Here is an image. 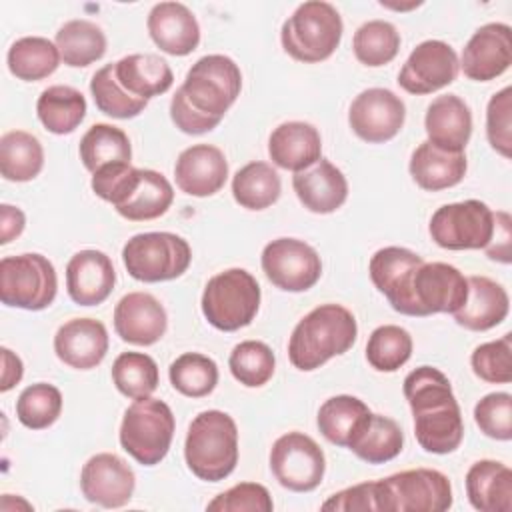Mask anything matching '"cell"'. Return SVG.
<instances>
[{"mask_svg": "<svg viewBox=\"0 0 512 512\" xmlns=\"http://www.w3.org/2000/svg\"><path fill=\"white\" fill-rule=\"evenodd\" d=\"M36 114L48 132L64 136L74 132L84 120L86 98L80 90L72 86H48L38 96Z\"/></svg>", "mask_w": 512, "mask_h": 512, "instance_id": "obj_34", "label": "cell"}, {"mask_svg": "<svg viewBox=\"0 0 512 512\" xmlns=\"http://www.w3.org/2000/svg\"><path fill=\"white\" fill-rule=\"evenodd\" d=\"M466 168L468 162L464 152H450L434 146L428 140L416 146L408 164L412 180L428 192H438L460 184Z\"/></svg>", "mask_w": 512, "mask_h": 512, "instance_id": "obj_30", "label": "cell"}, {"mask_svg": "<svg viewBox=\"0 0 512 512\" xmlns=\"http://www.w3.org/2000/svg\"><path fill=\"white\" fill-rule=\"evenodd\" d=\"M404 446V434L396 420L370 412L356 432L352 434L346 448H350L360 460L368 464H384L394 460Z\"/></svg>", "mask_w": 512, "mask_h": 512, "instance_id": "obj_33", "label": "cell"}, {"mask_svg": "<svg viewBox=\"0 0 512 512\" xmlns=\"http://www.w3.org/2000/svg\"><path fill=\"white\" fill-rule=\"evenodd\" d=\"M428 232L444 250H480L492 240L494 212L480 200L444 204L432 214Z\"/></svg>", "mask_w": 512, "mask_h": 512, "instance_id": "obj_11", "label": "cell"}, {"mask_svg": "<svg viewBox=\"0 0 512 512\" xmlns=\"http://www.w3.org/2000/svg\"><path fill=\"white\" fill-rule=\"evenodd\" d=\"M466 496L480 512L512 510V470L498 460H478L466 472Z\"/></svg>", "mask_w": 512, "mask_h": 512, "instance_id": "obj_31", "label": "cell"}, {"mask_svg": "<svg viewBox=\"0 0 512 512\" xmlns=\"http://www.w3.org/2000/svg\"><path fill=\"white\" fill-rule=\"evenodd\" d=\"M474 422L488 438L508 442L512 438V396L508 392H490L474 406Z\"/></svg>", "mask_w": 512, "mask_h": 512, "instance_id": "obj_49", "label": "cell"}, {"mask_svg": "<svg viewBox=\"0 0 512 512\" xmlns=\"http://www.w3.org/2000/svg\"><path fill=\"white\" fill-rule=\"evenodd\" d=\"M460 72L454 48L442 40L420 42L398 72V84L408 94L424 96L452 84Z\"/></svg>", "mask_w": 512, "mask_h": 512, "instance_id": "obj_16", "label": "cell"}, {"mask_svg": "<svg viewBox=\"0 0 512 512\" xmlns=\"http://www.w3.org/2000/svg\"><path fill=\"white\" fill-rule=\"evenodd\" d=\"M116 270L102 250H80L66 264V290L78 306H98L114 290Z\"/></svg>", "mask_w": 512, "mask_h": 512, "instance_id": "obj_20", "label": "cell"}, {"mask_svg": "<svg viewBox=\"0 0 512 512\" xmlns=\"http://www.w3.org/2000/svg\"><path fill=\"white\" fill-rule=\"evenodd\" d=\"M370 414V408L356 396L338 394L328 400L318 410L316 424L320 434L336 446H348L352 434L360 422Z\"/></svg>", "mask_w": 512, "mask_h": 512, "instance_id": "obj_40", "label": "cell"}, {"mask_svg": "<svg viewBox=\"0 0 512 512\" xmlns=\"http://www.w3.org/2000/svg\"><path fill=\"white\" fill-rule=\"evenodd\" d=\"M422 256L402 246H386L374 252L368 264L372 284L382 292L388 304L408 316V296L414 270L422 264Z\"/></svg>", "mask_w": 512, "mask_h": 512, "instance_id": "obj_23", "label": "cell"}, {"mask_svg": "<svg viewBox=\"0 0 512 512\" xmlns=\"http://www.w3.org/2000/svg\"><path fill=\"white\" fill-rule=\"evenodd\" d=\"M270 470L280 486L292 492H312L326 472L322 448L304 432H286L270 448Z\"/></svg>", "mask_w": 512, "mask_h": 512, "instance_id": "obj_13", "label": "cell"}, {"mask_svg": "<svg viewBox=\"0 0 512 512\" xmlns=\"http://www.w3.org/2000/svg\"><path fill=\"white\" fill-rule=\"evenodd\" d=\"M468 296L466 276L446 262H422L410 282L408 316L454 314Z\"/></svg>", "mask_w": 512, "mask_h": 512, "instance_id": "obj_12", "label": "cell"}, {"mask_svg": "<svg viewBox=\"0 0 512 512\" xmlns=\"http://www.w3.org/2000/svg\"><path fill=\"white\" fill-rule=\"evenodd\" d=\"M412 346V336L406 328L384 324L368 336L366 360L378 372H396L410 360Z\"/></svg>", "mask_w": 512, "mask_h": 512, "instance_id": "obj_44", "label": "cell"}, {"mask_svg": "<svg viewBox=\"0 0 512 512\" xmlns=\"http://www.w3.org/2000/svg\"><path fill=\"white\" fill-rule=\"evenodd\" d=\"M170 118L176 124V128L184 134H206L220 124V120L204 116L196 108H192L180 88L174 92L170 100Z\"/></svg>", "mask_w": 512, "mask_h": 512, "instance_id": "obj_52", "label": "cell"}, {"mask_svg": "<svg viewBox=\"0 0 512 512\" xmlns=\"http://www.w3.org/2000/svg\"><path fill=\"white\" fill-rule=\"evenodd\" d=\"M114 74L128 94L142 100L168 92L174 82L168 62L156 54H128L114 62Z\"/></svg>", "mask_w": 512, "mask_h": 512, "instance_id": "obj_32", "label": "cell"}, {"mask_svg": "<svg viewBox=\"0 0 512 512\" xmlns=\"http://www.w3.org/2000/svg\"><path fill=\"white\" fill-rule=\"evenodd\" d=\"M122 262L128 274L140 282H166L180 278L190 262V244L172 232H142L122 248Z\"/></svg>", "mask_w": 512, "mask_h": 512, "instance_id": "obj_9", "label": "cell"}, {"mask_svg": "<svg viewBox=\"0 0 512 512\" xmlns=\"http://www.w3.org/2000/svg\"><path fill=\"white\" fill-rule=\"evenodd\" d=\"M6 62L12 76L24 82H36L56 72L60 64V52L48 38L24 36L8 48Z\"/></svg>", "mask_w": 512, "mask_h": 512, "instance_id": "obj_38", "label": "cell"}, {"mask_svg": "<svg viewBox=\"0 0 512 512\" xmlns=\"http://www.w3.org/2000/svg\"><path fill=\"white\" fill-rule=\"evenodd\" d=\"M188 470L206 482L228 478L238 464V428L230 414L204 410L188 426L184 440Z\"/></svg>", "mask_w": 512, "mask_h": 512, "instance_id": "obj_3", "label": "cell"}, {"mask_svg": "<svg viewBox=\"0 0 512 512\" xmlns=\"http://www.w3.org/2000/svg\"><path fill=\"white\" fill-rule=\"evenodd\" d=\"M58 290V278L52 262L36 252L4 256L0 260V300L6 306L22 310L48 308Z\"/></svg>", "mask_w": 512, "mask_h": 512, "instance_id": "obj_10", "label": "cell"}, {"mask_svg": "<svg viewBox=\"0 0 512 512\" xmlns=\"http://www.w3.org/2000/svg\"><path fill=\"white\" fill-rule=\"evenodd\" d=\"M358 336L354 314L342 304H320L292 330L288 358L294 368L312 372L330 358L348 352Z\"/></svg>", "mask_w": 512, "mask_h": 512, "instance_id": "obj_2", "label": "cell"}, {"mask_svg": "<svg viewBox=\"0 0 512 512\" xmlns=\"http://www.w3.org/2000/svg\"><path fill=\"white\" fill-rule=\"evenodd\" d=\"M228 368L242 386L260 388L274 376L276 356L268 344L260 340H244L232 348Z\"/></svg>", "mask_w": 512, "mask_h": 512, "instance_id": "obj_46", "label": "cell"}, {"mask_svg": "<svg viewBox=\"0 0 512 512\" xmlns=\"http://www.w3.org/2000/svg\"><path fill=\"white\" fill-rule=\"evenodd\" d=\"M168 378L172 388L182 396L202 398L216 388L218 366L206 354L184 352L170 364Z\"/></svg>", "mask_w": 512, "mask_h": 512, "instance_id": "obj_42", "label": "cell"}, {"mask_svg": "<svg viewBox=\"0 0 512 512\" xmlns=\"http://www.w3.org/2000/svg\"><path fill=\"white\" fill-rule=\"evenodd\" d=\"M340 12L322 0L300 4L280 30V42L288 56L304 64H316L334 54L342 40Z\"/></svg>", "mask_w": 512, "mask_h": 512, "instance_id": "obj_4", "label": "cell"}, {"mask_svg": "<svg viewBox=\"0 0 512 512\" xmlns=\"http://www.w3.org/2000/svg\"><path fill=\"white\" fill-rule=\"evenodd\" d=\"M282 192L278 172L268 162H248L232 178V196L246 210L272 206Z\"/></svg>", "mask_w": 512, "mask_h": 512, "instance_id": "obj_39", "label": "cell"}, {"mask_svg": "<svg viewBox=\"0 0 512 512\" xmlns=\"http://www.w3.org/2000/svg\"><path fill=\"white\" fill-rule=\"evenodd\" d=\"M44 166L40 140L24 130H10L0 138V174L10 182H30Z\"/></svg>", "mask_w": 512, "mask_h": 512, "instance_id": "obj_37", "label": "cell"}, {"mask_svg": "<svg viewBox=\"0 0 512 512\" xmlns=\"http://www.w3.org/2000/svg\"><path fill=\"white\" fill-rule=\"evenodd\" d=\"M180 90L200 114L222 120L240 96L242 72L230 56L208 54L190 66Z\"/></svg>", "mask_w": 512, "mask_h": 512, "instance_id": "obj_8", "label": "cell"}, {"mask_svg": "<svg viewBox=\"0 0 512 512\" xmlns=\"http://www.w3.org/2000/svg\"><path fill=\"white\" fill-rule=\"evenodd\" d=\"M166 328V310L160 300L148 292H128L114 308V330L128 344H156L166 334Z\"/></svg>", "mask_w": 512, "mask_h": 512, "instance_id": "obj_19", "label": "cell"}, {"mask_svg": "<svg viewBox=\"0 0 512 512\" xmlns=\"http://www.w3.org/2000/svg\"><path fill=\"white\" fill-rule=\"evenodd\" d=\"M152 42L170 56H186L200 44V26L192 10L180 2H158L148 20Z\"/></svg>", "mask_w": 512, "mask_h": 512, "instance_id": "obj_24", "label": "cell"}, {"mask_svg": "<svg viewBox=\"0 0 512 512\" xmlns=\"http://www.w3.org/2000/svg\"><path fill=\"white\" fill-rule=\"evenodd\" d=\"M176 420L170 406L158 398L146 396L134 400L120 424V446L142 466L162 462L170 450Z\"/></svg>", "mask_w": 512, "mask_h": 512, "instance_id": "obj_7", "label": "cell"}, {"mask_svg": "<svg viewBox=\"0 0 512 512\" xmlns=\"http://www.w3.org/2000/svg\"><path fill=\"white\" fill-rule=\"evenodd\" d=\"M62 412V392L48 382L26 386L16 400V418L30 430L52 426Z\"/></svg>", "mask_w": 512, "mask_h": 512, "instance_id": "obj_47", "label": "cell"}, {"mask_svg": "<svg viewBox=\"0 0 512 512\" xmlns=\"http://www.w3.org/2000/svg\"><path fill=\"white\" fill-rule=\"evenodd\" d=\"M272 508L270 492L258 482H240L218 494L206 506L212 512H272Z\"/></svg>", "mask_w": 512, "mask_h": 512, "instance_id": "obj_51", "label": "cell"}, {"mask_svg": "<svg viewBox=\"0 0 512 512\" xmlns=\"http://www.w3.org/2000/svg\"><path fill=\"white\" fill-rule=\"evenodd\" d=\"M136 488L132 468L112 452H100L86 460L80 470V490L84 498L102 508H122Z\"/></svg>", "mask_w": 512, "mask_h": 512, "instance_id": "obj_18", "label": "cell"}, {"mask_svg": "<svg viewBox=\"0 0 512 512\" xmlns=\"http://www.w3.org/2000/svg\"><path fill=\"white\" fill-rule=\"evenodd\" d=\"M404 396L414 416V436L430 454H450L464 438V420L452 384L434 366H420L404 378Z\"/></svg>", "mask_w": 512, "mask_h": 512, "instance_id": "obj_1", "label": "cell"}, {"mask_svg": "<svg viewBox=\"0 0 512 512\" xmlns=\"http://www.w3.org/2000/svg\"><path fill=\"white\" fill-rule=\"evenodd\" d=\"M428 142L450 152H464L472 136L470 106L456 94L434 98L424 116Z\"/></svg>", "mask_w": 512, "mask_h": 512, "instance_id": "obj_28", "label": "cell"}, {"mask_svg": "<svg viewBox=\"0 0 512 512\" xmlns=\"http://www.w3.org/2000/svg\"><path fill=\"white\" fill-rule=\"evenodd\" d=\"M352 50L360 64L378 68L396 58L400 34L396 26L386 20H368L354 32Z\"/></svg>", "mask_w": 512, "mask_h": 512, "instance_id": "obj_43", "label": "cell"}, {"mask_svg": "<svg viewBox=\"0 0 512 512\" xmlns=\"http://www.w3.org/2000/svg\"><path fill=\"white\" fill-rule=\"evenodd\" d=\"M54 44L60 52V60L72 68H86L106 52V36L102 28L84 18L64 22L56 32Z\"/></svg>", "mask_w": 512, "mask_h": 512, "instance_id": "obj_36", "label": "cell"}, {"mask_svg": "<svg viewBox=\"0 0 512 512\" xmlns=\"http://www.w3.org/2000/svg\"><path fill=\"white\" fill-rule=\"evenodd\" d=\"M268 154L278 168L302 172L322 158L320 132L310 122H282L268 138Z\"/></svg>", "mask_w": 512, "mask_h": 512, "instance_id": "obj_26", "label": "cell"}, {"mask_svg": "<svg viewBox=\"0 0 512 512\" xmlns=\"http://www.w3.org/2000/svg\"><path fill=\"white\" fill-rule=\"evenodd\" d=\"M80 160L88 172H98L110 164H130L132 146L128 134L112 124H92L80 138Z\"/></svg>", "mask_w": 512, "mask_h": 512, "instance_id": "obj_35", "label": "cell"}, {"mask_svg": "<svg viewBox=\"0 0 512 512\" xmlns=\"http://www.w3.org/2000/svg\"><path fill=\"white\" fill-rule=\"evenodd\" d=\"M508 212H494V234L490 244L484 248L490 260L510 264L512 260V224Z\"/></svg>", "mask_w": 512, "mask_h": 512, "instance_id": "obj_54", "label": "cell"}, {"mask_svg": "<svg viewBox=\"0 0 512 512\" xmlns=\"http://www.w3.org/2000/svg\"><path fill=\"white\" fill-rule=\"evenodd\" d=\"M406 106L388 88L362 90L350 104L348 124L352 132L368 142L382 144L392 140L404 126Z\"/></svg>", "mask_w": 512, "mask_h": 512, "instance_id": "obj_15", "label": "cell"}, {"mask_svg": "<svg viewBox=\"0 0 512 512\" xmlns=\"http://www.w3.org/2000/svg\"><path fill=\"white\" fill-rule=\"evenodd\" d=\"M466 280V302L452 314L456 324L472 332H486L504 322L510 310L506 288L488 276H468Z\"/></svg>", "mask_w": 512, "mask_h": 512, "instance_id": "obj_27", "label": "cell"}, {"mask_svg": "<svg viewBox=\"0 0 512 512\" xmlns=\"http://www.w3.org/2000/svg\"><path fill=\"white\" fill-rule=\"evenodd\" d=\"M292 188L302 206L314 214H332L348 198V180L330 160L320 158L292 176Z\"/></svg>", "mask_w": 512, "mask_h": 512, "instance_id": "obj_25", "label": "cell"}, {"mask_svg": "<svg viewBox=\"0 0 512 512\" xmlns=\"http://www.w3.org/2000/svg\"><path fill=\"white\" fill-rule=\"evenodd\" d=\"M512 88L506 86L488 100L486 138L500 156H512Z\"/></svg>", "mask_w": 512, "mask_h": 512, "instance_id": "obj_50", "label": "cell"}, {"mask_svg": "<svg viewBox=\"0 0 512 512\" xmlns=\"http://www.w3.org/2000/svg\"><path fill=\"white\" fill-rule=\"evenodd\" d=\"M26 216L20 208L2 204L0 206V244H8L24 232Z\"/></svg>", "mask_w": 512, "mask_h": 512, "instance_id": "obj_55", "label": "cell"}, {"mask_svg": "<svg viewBox=\"0 0 512 512\" xmlns=\"http://www.w3.org/2000/svg\"><path fill=\"white\" fill-rule=\"evenodd\" d=\"M112 382L126 398L152 396L160 382L158 364L144 352H122L112 364Z\"/></svg>", "mask_w": 512, "mask_h": 512, "instance_id": "obj_41", "label": "cell"}, {"mask_svg": "<svg viewBox=\"0 0 512 512\" xmlns=\"http://www.w3.org/2000/svg\"><path fill=\"white\" fill-rule=\"evenodd\" d=\"M472 372L488 384H508L512 382V344L510 334L498 340L484 342L474 348L470 356Z\"/></svg>", "mask_w": 512, "mask_h": 512, "instance_id": "obj_48", "label": "cell"}, {"mask_svg": "<svg viewBox=\"0 0 512 512\" xmlns=\"http://www.w3.org/2000/svg\"><path fill=\"white\" fill-rule=\"evenodd\" d=\"M172 200L174 188L164 174L148 168H136L128 190L114 204V210L126 220L144 222L166 214Z\"/></svg>", "mask_w": 512, "mask_h": 512, "instance_id": "obj_29", "label": "cell"}, {"mask_svg": "<svg viewBox=\"0 0 512 512\" xmlns=\"http://www.w3.org/2000/svg\"><path fill=\"white\" fill-rule=\"evenodd\" d=\"M466 78L490 82L502 76L512 64V28L504 22L480 26L466 42L458 60Z\"/></svg>", "mask_w": 512, "mask_h": 512, "instance_id": "obj_17", "label": "cell"}, {"mask_svg": "<svg viewBox=\"0 0 512 512\" xmlns=\"http://www.w3.org/2000/svg\"><path fill=\"white\" fill-rule=\"evenodd\" d=\"M90 94L102 114L118 120L134 118L148 106V100L134 98L120 86L114 74V64H106L94 72L90 80Z\"/></svg>", "mask_w": 512, "mask_h": 512, "instance_id": "obj_45", "label": "cell"}, {"mask_svg": "<svg viewBox=\"0 0 512 512\" xmlns=\"http://www.w3.org/2000/svg\"><path fill=\"white\" fill-rule=\"evenodd\" d=\"M266 278L284 292H306L322 276L318 252L298 238H276L260 256Z\"/></svg>", "mask_w": 512, "mask_h": 512, "instance_id": "obj_14", "label": "cell"}, {"mask_svg": "<svg viewBox=\"0 0 512 512\" xmlns=\"http://www.w3.org/2000/svg\"><path fill=\"white\" fill-rule=\"evenodd\" d=\"M260 286L244 268H228L208 280L202 292V314L210 326L236 332L248 326L260 308Z\"/></svg>", "mask_w": 512, "mask_h": 512, "instance_id": "obj_6", "label": "cell"}, {"mask_svg": "<svg viewBox=\"0 0 512 512\" xmlns=\"http://www.w3.org/2000/svg\"><path fill=\"white\" fill-rule=\"evenodd\" d=\"M326 512H376L374 510V496H372V482L354 484L332 494L320 506Z\"/></svg>", "mask_w": 512, "mask_h": 512, "instance_id": "obj_53", "label": "cell"}, {"mask_svg": "<svg viewBox=\"0 0 512 512\" xmlns=\"http://www.w3.org/2000/svg\"><path fill=\"white\" fill-rule=\"evenodd\" d=\"M2 382H0V392H8L10 388H14L24 374V366L22 360L10 350V348H2Z\"/></svg>", "mask_w": 512, "mask_h": 512, "instance_id": "obj_56", "label": "cell"}, {"mask_svg": "<svg viewBox=\"0 0 512 512\" xmlns=\"http://www.w3.org/2000/svg\"><path fill=\"white\" fill-rule=\"evenodd\" d=\"M376 512H444L452 506V484L432 468L396 472L372 482Z\"/></svg>", "mask_w": 512, "mask_h": 512, "instance_id": "obj_5", "label": "cell"}, {"mask_svg": "<svg viewBox=\"0 0 512 512\" xmlns=\"http://www.w3.org/2000/svg\"><path fill=\"white\" fill-rule=\"evenodd\" d=\"M54 352L74 370H92L108 352L106 326L94 318H72L56 330Z\"/></svg>", "mask_w": 512, "mask_h": 512, "instance_id": "obj_22", "label": "cell"}, {"mask_svg": "<svg viewBox=\"0 0 512 512\" xmlns=\"http://www.w3.org/2000/svg\"><path fill=\"white\" fill-rule=\"evenodd\" d=\"M176 186L196 198H206L226 184L228 160L224 152L212 144H194L180 152L174 164Z\"/></svg>", "mask_w": 512, "mask_h": 512, "instance_id": "obj_21", "label": "cell"}]
</instances>
